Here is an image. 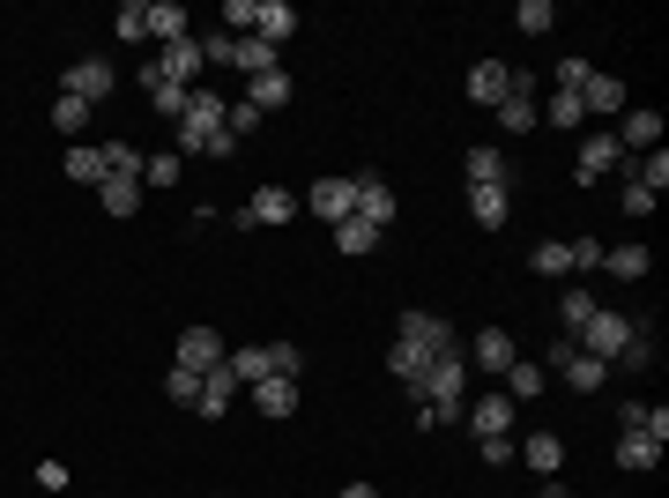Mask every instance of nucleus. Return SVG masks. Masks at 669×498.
Here are the masks:
<instances>
[{"label": "nucleus", "instance_id": "nucleus-24", "mask_svg": "<svg viewBox=\"0 0 669 498\" xmlns=\"http://www.w3.org/2000/svg\"><path fill=\"white\" fill-rule=\"evenodd\" d=\"M97 208H105V216H134V208H142V179H120V171H105V186H97Z\"/></svg>", "mask_w": 669, "mask_h": 498}, {"label": "nucleus", "instance_id": "nucleus-26", "mask_svg": "<svg viewBox=\"0 0 669 498\" xmlns=\"http://www.w3.org/2000/svg\"><path fill=\"white\" fill-rule=\"evenodd\" d=\"M618 424H625V432H647L655 447L669 439V410H662V402H625V410H618Z\"/></svg>", "mask_w": 669, "mask_h": 498}, {"label": "nucleus", "instance_id": "nucleus-47", "mask_svg": "<svg viewBox=\"0 0 669 498\" xmlns=\"http://www.w3.org/2000/svg\"><path fill=\"white\" fill-rule=\"evenodd\" d=\"M573 357H581V342H573V335H558V342H550V350L536 357V365H544V373H565Z\"/></svg>", "mask_w": 669, "mask_h": 498}, {"label": "nucleus", "instance_id": "nucleus-42", "mask_svg": "<svg viewBox=\"0 0 669 498\" xmlns=\"http://www.w3.org/2000/svg\"><path fill=\"white\" fill-rule=\"evenodd\" d=\"M513 23H521L528 38H544L550 23H558V8H550V0H521V8H513Z\"/></svg>", "mask_w": 669, "mask_h": 498}, {"label": "nucleus", "instance_id": "nucleus-19", "mask_svg": "<svg viewBox=\"0 0 669 498\" xmlns=\"http://www.w3.org/2000/svg\"><path fill=\"white\" fill-rule=\"evenodd\" d=\"M499 126L506 134H528V126H536V75H513V97L499 105Z\"/></svg>", "mask_w": 669, "mask_h": 498}, {"label": "nucleus", "instance_id": "nucleus-2", "mask_svg": "<svg viewBox=\"0 0 669 498\" xmlns=\"http://www.w3.org/2000/svg\"><path fill=\"white\" fill-rule=\"evenodd\" d=\"M223 89H186V112H179V149H202V157H231L239 142L223 134Z\"/></svg>", "mask_w": 669, "mask_h": 498}, {"label": "nucleus", "instance_id": "nucleus-6", "mask_svg": "<svg viewBox=\"0 0 669 498\" xmlns=\"http://www.w3.org/2000/svg\"><path fill=\"white\" fill-rule=\"evenodd\" d=\"M202 68H209V60H202V38H194V31H186L179 45H165V52H157V75H165V83H179V89L202 83Z\"/></svg>", "mask_w": 669, "mask_h": 498}, {"label": "nucleus", "instance_id": "nucleus-36", "mask_svg": "<svg viewBox=\"0 0 669 498\" xmlns=\"http://www.w3.org/2000/svg\"><path fill=\"white\" fill-rule=\"evenodd\" d=\"M112 31H120V45L149 38V0H120V15H112Z\"/></svg>", "mask_w": 669, "mask_h": 498}, {"label": "nucleus", "instance_id": "nucleus-7", "mask_svg": "<svg viewBox=\"0 0 669 498\" xmlns=\"http://www.w3.org/2000/svg\"><path fill=\"white\" fill-rule=\"evenodd\" d=\"M506 97H513V68H506V60H476V68H469V105L499 112Z\"/></svg>", "mask_w": 669, "mask_h": 498}, {"label": "nucleus", "instance_id": "nucleus-51", "mask_svg": "<svg viewBox=\"0 0 669 498\" xmlns=\"http://www.w3.org/2000/svg\"><path fill=\"white\" fill-rule=\"evenodd\" d=\"M565 246H573V268H587V276L603 268V239H565Z\"/></svg>", "mask_w": 669, "mask_h": 498}, {"label": "nucleus", "instance_id": "nucleus-33", "mask_svg": "<svg viewBox=\"0 0 669 498\" xmlns=\"http://www.w3.org/2000/svg\"><path fill=\"white\" fill-rule=\"evenodd\" d=\"M334 246L350 253V260H365V253L379 246V231H373V223H365V216H342V223H334Z\"/></svg>", "mask_w": 669, "mask_h": 498}, {"label": "nucleus", "instance_id": "nucleus-50", "mask_svg": "<svg viewBox=\"0 0 669 498\" xmlns=\"http://www.w3.org/2000/svg\"><path fill=\"white\" fill-rule=\"evenodd\" d=\"M202 60H209V68H231V31H202Z\"/></svg>", "mask_w": 669, "mask_h": 498}, {"label": "nucleus", "instance_id": "nucleus-38", "mask_svg": "<svg viewBox=\"0 0 669 498\" xmlns=\"http://www.w3.org/2000/svg\"><path fill=\"white\" fill-rule=\"evenodd\" d=\"M528 260H536V276H573V246H565V239H544Z\"/></svg>", "mask_w": 669, "mask_h": 498}, {"label": "nucleus", "instance_id": "nucleus-15", "mask_svg": "<svg viewBox=\"0 0 669 498\" xmlns=\"http://www.w3.org/2000/svg\"><path fill=\"white\" fill-rule=\"evenodd\" d=\"M469 216H476V231H506V216H513V186H469Z\"/></svg>", "mask_w": 669, "mask_h": 498}, {"label": "nucleus", "instance_id": "nucleus-1", "mask_svg": "<svg viewBox=\"0 0 669 498\" xmlns=\"http://www.w3.org/2000/svg\"><path fill=\"white\" fill-rule=\"evenodd\" d=\"M410 402H417V424H424V432H447V424H461V410H469V350H454V357H431V373L410 387Z\"/></svg>", "mask_w": 669, "mask_h": 498}, {"label": "nucleus", "instance_id": "nucleus-23", "mask_svg": "<svg viewBox=\"0 0 669 498\" xmlns=\"http://www.w3.org/2000/svg\"><path fill=\"white\" fill-rule=\"evenodd\" d=\"M253 410L260 416H276V424H283V416H297V379H260V387H253Z\"/></svg>", "mask_w": 669, "mask_h": 498}, {"label": "nucleus", "instance_id": "nucleus-44", "mask_svg": "<svg viewBox=\"0 0 669 498\" xmlns=\"http://www.w3.org/2000/svg\"><path fill=\"white\" fill-rule=\"evenodd\" d=\"M544 120L550 126H581L587 112H581V97H573V89H550V105H544Z\"/></svg>", "mask_w": 669, "mask_h": 498}, {"label": "nucleus", "instance_id": "nucleus-30", "mask_svg": "<svg viewBox=\"0 0 669 498\" xmlns=\"http://www.w3.org/2000/svg\"><path fill=\"white\" fill-rule=\"evenodd\" d=\"M68 179H75V186H105V149H97V142H75V149H68Z\"/></svg>", "mask_w": 669, "mask_h": 498}, {"label": "nucleus", "instance_id": "nucleus-9", "mask_svg": "<svg viewBox=\"0 0 669 498\" xmlns=\"http://www.w3.org/2000/svg\"><path fill=\"white\" fill-rule=\"evenodd\" d=\"M461 416H469V432H476V439H513V402H506L499 387H491V394H476Z\"/></svg>", "mask_w": 669, "mask_h": 498}, {"label": "nucleus", "instance_id": "nucleus-29", "mask_svg": "<svg viewBox=\"0 0 669 498\" xmlns=\"http://www.w3.org/2000/svg\"><path fill=\"white\" fill-rule=\"evenodd\" d=\"M513 454L528 461V469H536V476H558V469H565V447H558V439H550V432H536V439H521V447H513Z\"/></svg>", "mask_w": 669, "mask_h": 498}, {"label": "nucleus", "instance_id": "nucleus-46", "mask_svg": "<svg viewBox=\"0 0 669 498\" xmlns=\"http://www.w3.org/2000/svg\"><path fill=\"white\" fill-rule=\"evenodd\" d=\"M268 365H276V379H297V373H305V357H297V342H268Z\"/></svg>", "mask_w": 669, "mask_h": 498}, {"label": "nucleus", "instance_id": "nucleus-53", "mask_svg": "<svg viewBox=\"0 0 669 498\" xmlns=\"http://www.w3.org/2000/svg\"><path fill=\"white\" fill-rule=\"evenodd\" d=\"M38 484L45 491H68V461H38Z\"/></svg>", "mask_w": 669, "mask_h": 498}, {"label": "nucleus", "instance_id": "nucleus-34", "mask_svg": "<svg viewBox=\"0 0 669 498\" xmlns=\"http://www.w3.org/2000/svg\"><path fill=\"white\" fill-rule=\"evenodd\" d=\"M149 38H165V45L186 38V8L179 0H149Z\"/></svg>", "mask_w": 669, "mask_h": 498}, {"label": "nucleus", "instance_id": "nucleus-31", "mask_svg": "<svg viewBox=\"0 0 669 498\" xmlns=\"http://www.w3.org/2000/svg\"><path fill=\"white\" fill-rule=\"evenodd\" d=\"M603 268L625 276V283H640V276L655 268V253H647V246H603Z\"/></svg>", "mask_w": 669, "mask_h": 498}, {"label": "nucleus", "instance_id": "nucleus-48", "mask_svg": "<svg viewBox=\"0 0 669 498\" xmlns=\"http://www.w3.org/2000/svg\"><path fill=\"white\" fill-rule=\"evenodd\" d=\"M253 8H260V0H223V23H231V38H253Z\"/></svg>", "mask_w": 669, "mask_h": 498}, {"label": "nucleus", "instance_id": "nucleus-52", "mask_svg": "<svg viewBox=\"0 0 669 498\" xmlns=\"http://www.w3.org/2000/svg\"><path fill=\"white\" fill-rule=\"evenodd\" d=\"M625 216H655V194H647L640 179H625Z\"/></svg>", "mask_w": 669, "mask_h": 498}, {"label": "nucleus", "instance_id": "nucleus-28", "mask_svg": "<svg viewBox=\"0 0 669 498\" xmlns=\"http://www.w3.org/2000/svg\"><path fill=\"white\" fill-rule=\"evenodd\" d=\"M231 68H239V75H268V68H283V60H276V45H260V38H231Z\"/></svg>", "mask_w": 669, "mask_h": 498}, {"label": "nucleus", "instance_id": "nucleus-11", "mask_svg": "<svg viewBox=\"0 0 669 498\" xmlns=\"http://www.w3.org/2000/svg\"><path fill=\"white\" fill-rule=\"evenodd\" d=\"M402 342H417V350H431V357H454L461 335L439 320V313H402Z\"/></svg>", "mask_w": 669, "mask_h": 498}, {"label": "nucleus", "instance_id": "nucleus-5", "mask_svg": "<svg viewBox=\"0 0 669 498\" xmlns=\"http://www.w3.org/2000/svg\"><path fill=\"white\" fill-rule=\"evenodd\" d=\"M618 149H625V157H647V149H662V112H647V105H625V112H618Z\"/></svg>", "mask_w": 669, "mask_h": 498}, {"label": "nucleus", "instance_id": "nucleus-45", "mask_svg": "<svg viewBox=\"0 0 669 498\" xmlns=\"http://www.w3.org/2000/svg\"><path fill=\"white\" fill-rule=\"evenodd\" d=\"M253 126H260V112H253L246 97H231V105H223V134L239 142V134H253Z\"/></svg>", "mask_w": 669, "mask_h": 498}, {"label": "nucleus", "instance_id": "nucleus-21", "mask_svg": "<svg viewBox=\"0 0 669 498\" xmlns=\"http://www.w3.org/2000/svg\"><path fill=\"white\" fill-rule=\"evenodd\" d=\"M231 394H239V373H231V350H223V365H216V373H202V402H194V410H202V416H223V410H231Z\"/></svg>", "mask_w": 669, "mask_h": 498}, {"label": "nucleus", "instance_id": "nucleus-40", "mask_svg": "<svg viewBox=\"0 0 669 498\" xmlns=\"http://www.w3.org/2000/svg\"><path fill=\"white\" fill-rule=\"evenodd\" d=\"M603 379H610V365H603V357H573V365H565V387H581V394H595V387H603Z\"/></svg>", "mask_w": 669, "mask_h": 498}, {"label": "nucleus", "instance_id": "nucleus-27", "mask_svg": "<svg viewBox=\"0 0 669 498\" xmlns=\"http://www.w3.org/2000/svg\"><path fill=\"white\" fill-rule=\"evenodd\" d=\"M387 373L402 379V387H417V379L431 373V350H417V342H402V335H394V350H387Z\"/></svg>", "mask_w": 669, "mask_h": 498}, {"label": "nucleus", "instance_id": "nucleus-3", "mask_svg": "<svg viewBox=\"0 0 669 498\" xmlns=\"http://www.w3.org/2000/svg\"><path fill=\"white\" fill-rule=\"evenodd\" d=\"M573 342H581L587 357L618 365V357H625V342H632V313H603V305H595V320H587V328L573 335Z\"/></svg>", "mask_w": 669, "mask_h": 498}, {"label": "nucleus", "instance_id": "nucleus-54", "mask_svg": "<svg viewBox=\"0 0 669 498\" xmlns=\"http://www.w3.org/2000/svg\"><path fill=\"white\" fill-rule=\"evenodd\" d=\"M476 454H484L491 469H499V461H513V439H476Z\"/></svg>", "mask_w": 669, "mask_h": 498}, {"label": "nucleus", "instance_id": "nucleus-55", "mask_svg": "<svg viewBox=\"0 0 669 498\" xmlns=\"http://www.w3.org/2000/svg\"><path fill=\"white\" fill-rule=\"evenodd\" d=\"M536 498H573V491H565V484H558V476H550V484H544V491H536Z\"/></svg>", "mask_w": 669, "mask_h": 498}, {"label": "nucleus", "instance_id": "nucleus-17", "mask_svg": "<svg viewBox=\"0 0 669 498\" xmlns=\"http://www.w3.org/2000/svg\"><path fill=\"white\" fill-rule=\"evenodd\" d=\"M544 387H550V373L536 365V357H513V365H506V387H499V394L513 402V410H521V402H536Z\"/></svg>", "mask_w": 669, "mask_h": 498}, {"label": "nucleus", "instance_id": "nucleus-13", "mask_svg": "<svg viewBox=\"0 0 669 498\" xmlns=\"http://www.w3.org/2000/svg\"><path fill=\"white\" fill-rule=\"evenodd\" d=\"M253 38L283 52V45L297 38V8H291V0H260V8H253Z\"/></svg>", "mask_w": 669, "mask_h": 498}, {"label": "nucleus", "instance_id": "nucleus-25", "mask_svg": "<svg viewBox=\"0 0 669 498\" xmlns=\"http://www.w3.org/2000/svg\"><path fill=\"white\" fill-rule=\"evenodd\" d=\"M469 186H513V171H506V149L476 142V149H469Z\"/></svg>", "mask_w": 669, "mask_h": 498}, {"label": "nucleus", "instance_id": "nucleus-10", "mask_svg": "<svg viewBox=\"0 0 669 498\" xmlns=\"http://www.w3.org/2000/svg\"><path fill=\"white\" fill-rule=\"evenodd\" d=\"M305 208H313V216H320V223H342V216H357V179H320V186H313V194H305Z\"/></svg>", "mask_w": 669, "mask_h": 498}, {"label": "nucleus", "instance_id": "nucleus-14", "mask_svg": "<svg viewBox=\"0 0 669 498\" xmlns=\"http://www.w3.org/2000/svg\"><path fill=\"white\" fill-rule=\"evenodd\" d=\"M171 365H186V373H216V365H223V335H216V328H186Z\"/></svg>", "mask_w": 669, "mask_h": 498}, {"label": "nucleus", "instance_id": "nucleus-16", "mask_svg": "<svg viewBox=\"0 0 669 498\" xmlns=\"http://www.w3.org/2000/svg\"><path fill=\"white\" fill-rule=\"evenodd\" d=\"M394 208H402V202H394V186L365 171V179H357V216H365L373 231H387V223H394Z\"/></svg>", "mask_w": 669, "mask_h": 498}, {"label": "nucleus", "instance_id": "nucleus-20", "mask_svg": "<svg viewBox=\"0 0 669 498\" xmlns=\"http://www.w3.org/2000/svg\"><path fill=\"white\" fill-rule=\"evenodd\" d=\"M521 350H513V335L506 328H476V373H491V379H506V365H513Z\"/></svg>", "mask_w": 669, "mask_h": 498}, {"label": "nucleus", "instance_id": "nucleus-56", "mask_svg": "<svg viewBox=\"0 0 669 498\" xmlns=\"http://www.w3.org/2000/svg\"><path fill=\"white\" fill-rule=\"evenodd\" d=\"M342 498H379V491H373V484H350V491H342Z\"/></svg>", "mask_w": 669, "mask_h": 498}, {"label": "nucleus", "instance_id": "nucleus-32", "mask_svg": "<svg viewBox=\"0 0 669 498\" xmlns=\"http://www.w3.org/2000/svg\"><path fill=\"white\" fill-rule=\"evenodd\" d=\"M655 461H662V447H655L647 432H625V439H618V469H632V476H647Z\"/></svg>", "mask_w": 669, "mask_h": 498}, {"label": "nucleus", "instance_id": "nucleus-49", "mask_svg": "<svg viewBox=\"0 0 669 498\" xmlns=\"http://www.w3.org/2000/svg\"><path fill=\"white\" fill-rule=\"evenodd\" d=\"M587 75H595L587 60H558V75H550V83H558V89H573V97H581V89H587Z\"/></svg>", "mask_w": 669, "mask_h": 498}, {"label": "nucleus", "instance_id": "nucleus-43", "mask_svg": "<svg viewBox=\"0 0 669 498\" xmlns=\"http://www.w3.org/2000/svg\"><path fill=\"white\" fill-rule=\"evenodd\" d=\"M165 394H171V402H179V410H194V402H202V373H186V365H171Z\"/></svg>", "mask_w": 669, "mask_h": 498}, {"label": "nucleus", "instance_id": "nucleus-22", "mask_svg": "<svg viewBox=\"0 0 669 498\" xmlns=\"http://www.w3.org/2000/svg\"><path fill=\"white\" fill-rule=\"evenodd\" d=\"M632 105V89L618 83V75H587V89H581V112H603V120H610V112H625Z\"/></svg>", "mask_w": 669, "mask_h": 498}, {"label": "nucleus", "instance_id": "nucleus-35", "mask_svg": "<svg viewBox=\"0 0 669 498\" xmlns=\"http://www.w3.org/2000/svg\"><path fill=\"white\" fill-rule=\"evenodd\" d=\"M587 320H595V291H581V283H573V291L558 297V328H565V335H581Z\"/></svg>", "mask_w": 669, "mask_h": 498}, {"label": "nucleus", "instance_id": "nucleus-4", "mask_svg": "<svg viewBox=\"0 0 669 498\" xmlns=\"http://www.w3.org/2000/svg\"><path fill=\"white\" fill-rule=\"evenodd\" d=\"M60 89H68V97H83V105H105V97H112V89H120V68H112V60H97V52H89V60H75V68H68V75H60Z\"/></svg>", "mask_w": 669, "mask_h": 498}, {"label": "nucleus", "instance_id": "nucleus-12", "mask_svg": "<svg viewBox=\"0 0 669 498\" xmlns=\"http://www.w3.org/2000/svg\"><path fill=\"white\" fill-rule=\"evenodd\" d=\"M297 216V194L291 186H260L246 208H239V231H253V223H291Z\"/></svg>", "mask_w": 669, "mask_h": 498}, {"label": "nucleus", "instance_id": "nucleus-37", "mask_svg": "<svg viewBox=\"0 0 669 498\" xmlns=\"http://www.w3.org/2000/svg\"><path fill=\"white\" fill-rule=\"evenodd\" d=\"M89 112H97V105H83V97H68V89L52 97V126H60V134H83V126H89Z\"/></svg>", "mask_w": 669, "mask_h": 498}, {"label": "nucleus", "instance_id": "nucleus-41", "mask_svg": "<svg viewBox=\"0 0 669 498\" xmlns=\"http://www.w3.org/2000/svg\"><path fill=\"white\" fill-rule=\"evenodd\" d=\"M142 186H157V194H165V186H179V149H157V157L142 165Z\"/></svg>", "mask_w": 669, "mask_h": 498}, {"label": "nucleus", "instance_id": "nucleus-39", "mask_svg": "<svg viewBox=\"0 0 669 498\" xmlns=\"http://www.w3.org/2000/svg\"><path fill=\"white\" fill-rule=\"evenodd\" d=\"M231 373H239V387H260L276 365H268V350H253V342H246V350H231Z\"/></svg>", "mask_w": 669, "mask_h": 498}, {"label": "nucleus", "instance_id": "nucleus-18", "mask_svg": "<svg viewBox=\"0 0 669 498\" xmlns=\"http://www.w3.org/2000/svg\"><path fill=\"white\" fill-rule=\"evenodd\" d=\"M291 89H297V83L283 75V68H268V75H253V83H246V105L268 120V112H283V105H291Z\"/></svg>", "mask_w": 669, "mask_h": 498}, {"label": "nucleus", "instance_id": "nucleus-8", "mask_svg": "<svg viewBox=\"0 0 669 498\" xmlns=\"http://www.w3.org/2000/svg\"><path fill=\"white\" fill-rule=\"evenodd\" d=\"M610 171H625V149H618V134H587V142H581V165H573V179H581V186H595V179H610Z\"/></svg>", "mask_w": 669, "mask_h": 498}]
</instances>
